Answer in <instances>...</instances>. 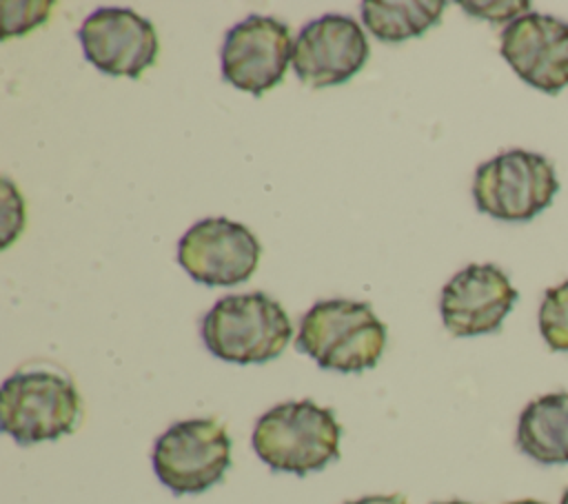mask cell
<instances>
[{"label":"cell","mask_w":568,"mask_h":504,"mask_svg":"<svg viewBox=\"0 0 568 504\" xmlns=\"http://www.w3.org/2000/svg\"><path fill=\"white\" fill-rule=\"evenodd\" d=\"M559 191L555 167L541 153L513 149L477 167L473 198L481 213L504 222H528Z\"/></svg>","instance_id":"5"},{"label":"cell","mask_w":568,"mask_h":504,"mask_svg":"<svg viewBox=\"0 0 568 504\" xmlns=\"http://www.w3.org/2000/svg\"><path fill=\"white\" fill-rule=\"evenodd\" d=\"M504 60L530 87L559 93L568 84V22L528 11L501 31Z\"/></svg>","instance_id":"12"},{"label":"cell","mask_w":568,"mask_h":504,"mask_svg":"<svg viewBox=\"0 0 568 504\" xmlns=\"http://www.w3.org/2000/svg\"><path fill=\"white\" fill-rule=\"evenodd\" d=\"M517 446L539 464H568V393H548L526 404Z\"/></svg>","instance_id":"13"},{"label":"cell","mask_w":568,"mask_h":504,"mask_svg":"<svg viewBox=\"0 0 568 504\" xmlns=\"http://www.w3.org/2000/svg\"><path fill=\"white\" fill-rule=\"evenodd\" d=\"M344 504H408V502H406L404 495L393 493V495H366V497L351 500V502H344Z\"/></svg>","instance_id":"18"},{"label":"cell","mask_w":568,"mask_h":504,"mask_svg":"<svg viewBox=\"0 0 568 504\" xmlns=\"http://www.w3.org/2000/svg\"><path fill=\"white\" fill-rule=\"evenodd\" d=\"M508 504H544V502H537V500H517V502H508Z\"/></svg>","instance_id":"19"},{"label":"cell","mask_w":568,"mask_h":504,"mask_svg":"<svg viewBox=\"0 0 568 504\" xmlns=\"http://www.w3.org/2000/svg\"><path fill=\"white\" fill-rule=\"evenodd\" d=\"M200 333L215 357L233 364H262L286 349L293 326L277 300L255 291L220 298L202 317Z\"/></svg>","instance_id":"1"},{"label":"cell","mask_w":568,"mask_h":504,"mask_svg":"<svg viewBox=\"0 0 568 504\" xmlns=\"http://www.w3.org/2000/svg\"><path fill=\"white\" fill-rule=\"evenodd\" d=\"M84 58L106 75L140 78L158 58L153 24L131 9H95L78 31Z\"/></svg>","instance_id":"10"},{"label":"cell","mask_w":568,"mask_h":504,"mask_svg":"<svg viewBox=\"0 0 568 504\" xmlns=\"http://www.w3.org/2000/svg\"><path fill=\"white\" fill-rule=\"evenodd\" d=\"M435 504H468V502H459V500H450V502H435Z\"/></svg>","instance_id":"20"},{"label":"cell","mask_w":568,"mask_h":504,"mask_svg":"<svg viewBox=\"0 0 568 504\" xmlns=\"http://www.w3.org/2000/svg\"><path fill=\"white\" fill-rule=\"evenodd\" d=\"M386 344V326L368 302L322 300L313 304L300 324L297 349L322 369L359 373L373 369Z\"/></svg>","instance_id":"3"},{"label":"cell","mask_w":568,"mask_h":504,"mask_svg":"<svg viewBox=\"0 0 568 504\" xmlns=\"http://www.w3.org/2000/svg\"><path fill=\"white\" fill-rule=\"evenodd\" d=\"M368 51V40L355 18L324 13L300 31L291 64L308 87H333L351 80L366 64Z\"/></svg>","instance_id":"9"},{"label":"cell","mask_w":568,"mask_h":504,"mask_svg":"<svg viewBox=\"0 0 568 504\" xmlns=\"http://www.w3.org/2000/svg\"><path fill=\"white\" fill-rule=\"evenodd\" d=\"M517 302L508 275L495 264H468L455 273L439 298L446 331L455 337L495 333Z\"/></svg>","instance_id":"11"},{"label":"cell","mask_w":568,"mask_h":504,"mask_svg":"<svg viewBox=\"0 0 568 504\" xmlns=\"http://www.w3.org/2000/svg\"><path fill=\"white\" fill-rule=\"evenodd\" d=\"M539 331L552 351H568V280L546 291L539 306Z\"/></svg>","instance_id":"15"},{"label":"cell","mask_w":568,"mask_h":504,"mask_svg":"<svg viewBox=\"0 0 568 504\" xmlns=\"http://www.w3.org/2000/svg\"><path fill=\"white\" fill-rule=\"evenodd\" d=\"M231 466V437L213 417L171 424L153 446L158 480L175 495L202 493L217 484Z\"/></svg>","instance_id":"6"},{"label":"cell","mask_w":568,"mask_h":504,"mask_svg":"<svg viewBox=\"0 0 568 504\" xmlns=\"http://www.w3.org/2000/svg\"><path fill=\"white\" fill-rule=\"evenodd\" d=\"M257 238L229 218H204L178 244L180 266L200 284L231 286L248 280L260 262Z\"/></svg>","instance_id":"7"},{"label":"cell","mask_w":568,"mask_h":504,"mask_svg":"<svg viewBox=\"0 0 568 504\" xmlns=\"http://www.w3.org/2000/svg\"><path fill=\"white\" fill-rule=\"evenodd\" d=\"M342 426L335 413L313 400L282 402L253 429V448L273 471L306 475L339 457Z\"/></svg>","instance_id":"2"},{"label":"cell","mask_w":568,"mask_h":504,"mask_svg":"<svg viewBox=\"0 0 568 504\" xmlns=\"http://www.w3.org/2000/svg\"><path fill=\"white\" fill-rule=\"evenodd\" d=\"M80 413L82 404L75 384L58 371L22 369L2 384V431L22 446L71 433L80 422Z\"/></svg>","instance_id":"4"},{"label":"cell","mask_w":568,"mask_h":504,"mask_svg":"<svg viewBox=\"0 0 568 504\" xmlns=\"http://www.w3.org/2000/svg\"><path fill=\"white\" fill-rule=\"evenodd\" d=\"M462 7L473 16L488 18L493 22H501V20L515 18L517 13L526 11L530 4L528 2H462Z\"/></svg>","instance_id":"17"},{"label":"cell","mask_w":568,"mask_h":504,"mask_svg":"<svg viewBox=\"0 0 568 504\" xmlns=\"http://www.w3.org/2000/svg\"><path fill=\"white\" fill-rule=\"evenodd\" d=\"M53 2H2V38L22 36L40 27Z\"/></svg>","instance_id":"16"},{"label":"cell","mask_w":568,"mask_h":504,"mask_svg":"<svg viewBox=\"0 0 568 504\" xmlns=\"http://www.w3.org/2000/svg\"><path fill=\"white\" fill-rule=\"evenodd\" d=\"M444 9V0H366L362 2V22L382 42H404L435 27Z\"/></svg>","instance_id":"14"},{"label":"cell","mask_w":568,"mask_h":504,"mask_svg":"<svg viewBox=\"0 0 568 504\" xmlns=\"http://www.w3.org/2000/svg\"><path fill=\"white\" fill-rule=\"evenodd\" d=\"M559 504H568V488L564 491V495H561V502Z\"/></svg>","instance_id":"21"},{"label":"cell","mask_w":568,"mask_h":504,"mask_svg":"<svg viewBox=\"0 0 568 504\" xmlns=\"http://www.w3.org/2000/svg\"><path fill=\"white\" fill-rule=\"evenodd\" d=\"M291 58L288 24L253 13L229 29L222 44V75L242 91L264 95L282 82Z\"/></svg>","instance_id":"8"}]
</instances>
